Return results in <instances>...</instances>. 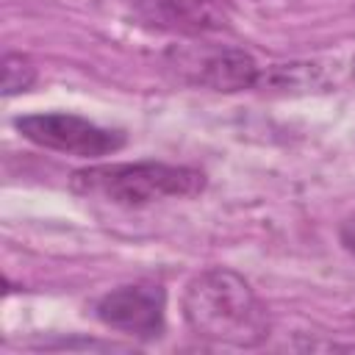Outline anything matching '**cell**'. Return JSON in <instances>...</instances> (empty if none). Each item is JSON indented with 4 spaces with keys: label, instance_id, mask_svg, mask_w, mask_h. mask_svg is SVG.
<instances>
[{
    "label": "cell",
    "instance_id": "cell-4",
    "mask_svg": "<svg viewBox=\"0 0 355 355\" xmlns=\"http://www.w3.org/2000/svg\"><path fill=\"white\" fill-rule=\"evenodd\" d=\"M166 294L155 283H133L119 286L97 300V319L136 338H158L164 330Z\"/></svg>",
    "mask_w": 355,
    "mask_h": 355
},
{
    "label": "cell",
    "instance_id": "cell-3",
    "mask_svg": "<svg viewBox=\"0 0 355 355\" xmlns=\"http://www.w3.org/2000/svg\"><path fill=\"white\" fill-rule=\"evenodd\" d=\"M14 125L28 141H33L44 150H55V153H67V155H78V158L108 155L125 144V136L119 130L100 128V125H94L78 114H67V111L28 114V116H19Z\"/></svg>",
    "mask_w": 355,
    "mask_h": 355
},
{
    "label": "cell",
    "instance_id": "cell-1",
    "mask_svg": "<svg viewBox=\"0 0 355 355\" xmlns=\"http://www.w3.org/2000/svg\"><path fill=\"white\" fill-rule=\"evenodd\" d=\"M183 319L194 336L252 349L269 338L272 319L252 286L227 266H211L194 275L183 291Z\"/></svg>",
    "mask_w": 355,
    "mask_h": 355
},
{
    "label": "cell",
    "instance_id": "cell-2",
    "mask_svg": "<svg viewBox=\"0 0 355 355\" xmlns=\"http://www.w3.org/2000/svg\"><path fill=\"white\" fill-rule=\"evenodd\" d=\"M69 189L80 197L111 205L141 208L161 200H189L205 189V175L194 166L164 161L133 164H94L69 178Z\"/></svg>",
    "mask_w": 355,
    "mask_h": 355
},
{
    "label": "cell",
    "instance_id": "cell-8",
    "mask_svg": "<svg viewBox=\"0 0 355 355\" xmlns=\"http://www.w3.org/2000/svg\"><path fill=\"white\" fill-rule=\"evenodd\" d=\"M338 239H341L344 250L355 255V214H349V216L341 222V227H338Z\"/></svg>",
    "mask_w": 355,
    "mask_h": 355
},
{
    "label": "cell",
    "instance_id": "cell-7",
    "mask_svg": "<svg viewBox=\"0 0 355 355\" xmlns=\"http://www.w3.org/2000/svg\"><path fill=\"white\" fill-rule=\"evenodd\" d=\"M36 80V67L22 53H6L3 58V97L28 92Z\"/></svg>",
    "mask_w": 355,
    "mask_h": 355
},
{
    "label": "cell",
    "instance_id": "cell-6",
    "mask_svg": "<svg viewBox=\"0 0 355 355\" xmlns=\"http://www.w3.org/2000/svg\"><path fill=\"white\" fill-rule=\"evenodd\" d=\"M150 19L175 31H211L225 22L222 0H141Z\"/></svg>",
    "mask_w": 355,
    "mask_h": 355
},
{
    "label": "cell",
    "instance_id": "cell-5",
    "mask_svg": "<svg viewBox=\"0 0 355 355\" xmlns=\"http://www.w3.org/2000/svg\"><path fill=\"white\" fill-rule=\"evenodd\" d=\"M183 69L191 83L214 92H225V94L255 89L261 78V67L255 64V58L236 47H216V50L191 55L183 61Z\"/></svg>",
    "mask_w": 355,
    "mask_h": 355
}]
</instances>
